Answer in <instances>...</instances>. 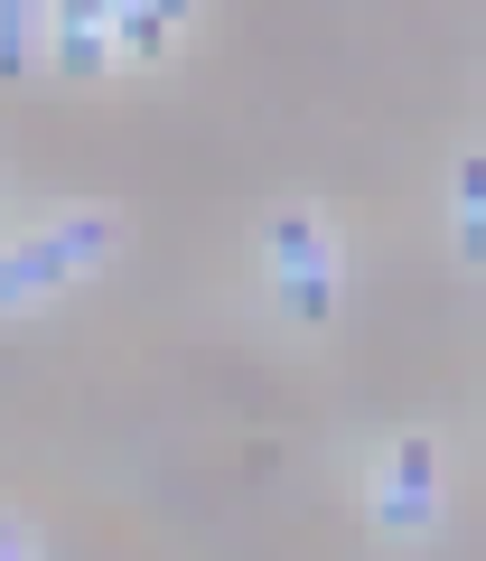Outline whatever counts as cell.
Instances as JSON below:
<instances>
[{
    "mask_svg": "<svg viewBox=\"0 0 486 561\" xmlns=\"http://www.w3.org/2000/svg\"><path fill=\"white\" fill-rule=\"evenodd\" d=\"M113 243H121L113 206H84V216H57L47 234H20L10 253H0V319L28 309V300H47V290H66L76 272H94Z\"/></svg>",
    "mask_w": 486,
    "mask_h": 561,
    "instance_id": "6da1fadb",
    "label": "cell"
},
{
    "mask_svg": "<svg viewBox=\"0 0 486 561\" xmlns=\"http://www.w3.org/2000/svg\"><path fill=\"white\" fill-rule=\"evenodd\" d=\"M263 262H271V280H281V300H290L300 328L337 319V243H327V225L309 216V206H281V216L263 225Z\"/></svg>",
    "mask_w": 486,
    "mask_h": 561,
    "instance_id": "7a4b0ae2",
    "label": "cell"
},
{
    "mask_svg": "<svg viewBox=\"0 0 486 561\" xmlns=\"http://www.w3.org/2000/svg\"><path fill=\"white\" fill-rule=\"evenodd\" d=\"M374 524H384L393 542H421L430 524H440V440L430 431H403L384 459V478H374Z\"/></svg>",
    "mask_w": 486,
    "mask_h": 561,
    "instance_id": "3957f363",
    "label": "cell"
},
{
    "mask_svg": "<svg viewBox=\"0 0 486 561\" xmlns=\"http://www.w3.org/2000/svg\"><path fill=\"white\" fill-rule=\"evenodd\" d=\"M57 66L66 76L113 66V0H57Z\"/></svg>",
    "mask_w": 486,
    "mask_h": 561,
    "instance_id": "277c9868",
    "label": "cell"
},
{
    "mask_svg": "<svg viewBox=\"0 0 486 561\" xmlns=\"http://www.w3.org/2000/svg\"><path fill=\"white\" fill-rule=\"evenodd\" d=\"M459 253L486 272V150H459Z\"/></svg>",
    "mask_w": 486,
    "mask_h": 561,
    "instance_id": "5b68a950",
    "label": "cell"
},
{
    "mask_svg": "<svg viewBox=\"0 0 486 561\" xmlns=\"http://www.w3.org/2000/svg\"><path fill=\"white\" fill-rule=\"evenodd\" d=\"M160 47H169V20H150L141 0H113V57H131V66H160Z\"/></svg>",
    "mask_w": 486,
    "mask_h": 561,
    "instance_id": "8992f818",
    "label": "cell"
},
{
    "mask_svg": "<svg viewBox=\"0 0 486 561\" xmlns=\"http://www.w3.org/2000/svg\"><path fill=\"white\" fill-rule=\"evenodd\" d=\"M28 10H38V0H0V84L28 76Z\"/></svg>",
    "mask_w": 486,
    "mask_h": 561,
    "instance_id": "52a82bcc",
    "label": "cell"
},
{
    "mask_svg": "<svg viewBox=\"0 0 486 561\" xmlns=\"http://www.w3.org/2000/svg\"><path fill=\"white\" fill-rule=\"evenodd\" d=\"M141 10H150V20H169V28H178L187 10H197V0H141Z\"/></svg>",
    "mask_w": 486,
    "mask_h": 561,
    "instance_id": "ba28073f",
    "label": "cell"
},
{
    "mask_svg": "<svg viewBox=\"0 0 486 561\" xmlns=\"http://www.w3.org/2000/svg\"><path fill=\"white\" fill-rule=\"evenodd\" d=\"M0 561H28V542H20V524L0 515Z\"/></svg>",
    "mask_w": 486,
    "mask_h": 561,
    "instance_id": "9c48e42d",
    "label": "cell"
}]
</instances>
